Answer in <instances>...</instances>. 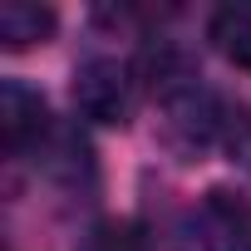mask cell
I'll return each instance as SVG.
<instances>
[{"instance_id":"7a4b0ae2","label":"cell","mask_w":251,"mask_h":251,"mask_svg":"<svg viewBox=\"0 0 251 251\" xmlns=\"http://www.w3.org/2000/svg\"><path fill=\"white\" fill-rule=\"evenodd\" d=\"M50 133H54V123H50L45 94L20 79H5L0 84V143H5V153H15V158L40 153Z\"/></svg>"},{"instance_id":"52a82bcc","label":"cell","mask_w":251,"mask_h":251,"mask_svg":"<svg viewBox=\"0 0 251 251\" xmlns=\"http://www.w3.org/2000/svg\"><path fill=\"white\" fill-rule=\"evenodd\" d=\"M89 251H143V241L133 226H103V231H94Z\"/></svg>"},{"instance_id":"8992f818","label":"cell","mask_w":251,"mask_h":251,"mask_svg":"<svg viewBox=\"0 0 251 251\" xmlns=\"http://www.w3.org/2000/svg\"><path fill=\"white\" fill-rule=\"evenodd\" d=\"M54 35V10L35 0H5L0 5V45L5 50H30Z\"/></svg>"},{"instance_id":"6da1fadb","label":"cell","mask_w":251,"mask_h":251,"mask_svg":"<svg viewBox=\"0 0 251 251\" xmlns=\"http://www.w3.org/2000/svg\"><path fill=\"white\" fill-rule=\"evenodd\" d=\"M133 103V74L118 59H84L74 69V108L89 123H123Z\"/></svg>"},{"instance_id":"5b68a950","label":"cell","mask_w":251,"mask_h":251,"mask_svg":"<svg viewBox=\"0 0 251 251\" xmlns=\"http://www.w3.org/2000/svg\"><path fill=\"white\" fill-rule=\"evenodd\" d=\"M207 40H212V50L226 64L251 69V0H226V5H217L212 20H207Z\"/></svg>"},{"instance_id":"3957f363","label":"cell","mask_w":251,"mask_h":251,"mask_svg":"<svg viewBox=\"0 0 251 251\" xmlns=\"http://www.w3.org/2000/svg\"><path fill=\"white\" fill-rule=\"evenodd\" d=\"M163 113H168L173 143H182L187 153H202V148L217 138V128H222L217 99H212L207 89H197V84H168V89H163Z\"/></svg>"},{"instance_id":"277c9868","label":"cell","mask_w":251,"mask_h":251,"mask_svg":"<svg viewBox=\"0 0 251 251\" xmlns=\"http://www.w3.org/2000/svg\"><path fill=\"white\" fill-rule=\"evenodd\" d=\"M197 226H202L207 251H251V207L236 202V197H226V192L207 197Z\"/></svg>"}]
</instances>
